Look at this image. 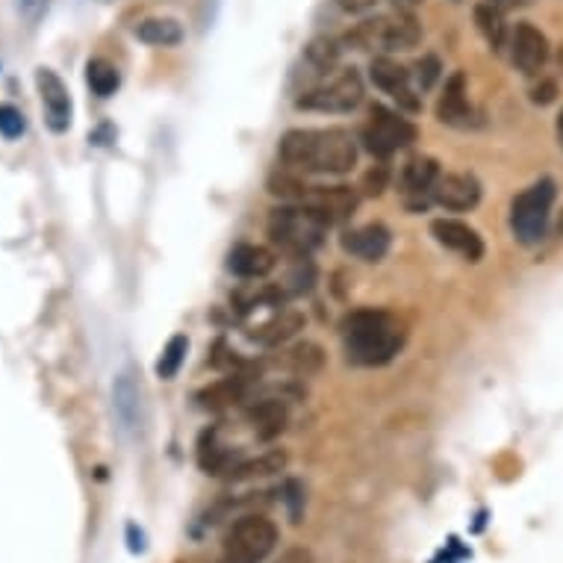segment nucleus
Returning a JSON list of instances; mask_svg holds the SVG:
<instances>
[{
    "label": "nucleus",
    "instance_id": "2",
    "mask_svg": "<svg viewBox=\"0 0 563 563\" xmlns=\"http://www.w3.org/2000/svg\"><path fill=\"white\" fill-rule=\"evenodd\" d=\"M342 340H345V351L354 363L384 366L401 349L405 331L384 310H354L342 322Z\"/></svg>",
    "mask_w": 563,
    "mask_h": 563
},
{
    "label": "nucleus",
    "instance_id": "7",
    "mask_svg": "<svg viewBox=\"0 0 563 563\" xmlns=\"http://www.w3.org/2000/svg\"><path fill=\"white\" fill-rule=\"evenodd\" d=\"M363 101V77L357 68H342L310 92L298 98L301 110L313 112H351Z\"/></svg>",
    "mask_w": 563,
    "mask_h": 563
},
{
    "label": "nucleus",
    "instance_id": "25",
    "mask_svg": "<svg viewBox=\"0 0 563 563\" xmlns=\"http://www.w3.org/2000/svg\"><path fill=\"white\" fill-rule=\"evenodd\" d=\"M86 80H89V89H92L98 98H110L115 95V89L121 86V75L119 68L107 59H92V63L86 65Z\"/></svg>",
    "mask_w": 563,
    "mask_h": 563
},
{
    "label": "nucleus",
    "instance_id": "9",
    "mask_svg": "<svg viewBox=\"0 0 563 563\" xmlns=\"http://www.w3.org/2000/svg\"><path fill=\"white\" fill-rule=\"evenodd\" d=\"M357 192L351 189V186H307L305 198L298 203H307V207H313L316 213L322 216L324 222H345L354 216L357 210Z\"/></svg>",
    "mask_w": 563,
    "mask_h": 563
},
{
    "label": "nucleus",
    "instance_id": "34",
    "mask_svg": "<svg viewBox=\"0 0 563 563\" xmlns=\"http://www.w3.org/2000/svg\"><path fill=\"white\" fill-rule=\"evenodd\" d=\"M375 3H378V0H336V7H340V10L354 12V15H357V12L372 10V7H375Z\"/></svg>",
    "mask_w": 563,
    "mask_h": 563
},
{
    "label": "nucleus",
    "instance_id": "6",
    "mask_svg": "<svg viewBox=\"0 0 563 563\" xmlns=\"http://www.w3.org/2000/svg\"><path fill=\"white\" fill-rule=\"evenodd\" d=\"M554 201V184L552 180H540L531 189L519 195L514 207H510V228L522 245H534L543 240L545 224H549V213H552Z\"/></svg>",
    "mask_w": 563,
    "mask_h": 563
},
{
    "label": "nucleus",
    "instance_id": "24",
    "mask_svg": "<svg viewBox=\"0 0 563 563\" xmlns=\"http://www.w3.org/2000/svg\"><path fill=\"white\" fill-rule=\"evenodd\" d=\"M198 463L210 475H228V470H231V454L219 445L216 431H203L201 443H198Z\"/></svg>",
    "mask_w": 563,
    "mask_h": 563
},
{
    "label": "nucleus",
    "instance_id": "30",
    "mask_svg": "<svg viewBox=\"0 0 563 563\" xmlns=\"http://www.w3.org/2000/svg\"><path fill=\"white\" fill-rule=\"evenodd\" d=\"M440 71H443V68H440V59H437V56H422V59L416 63V84H419V89L428 92V89L440 80Z\"/></svg>",
    "mask_w": 563,
    "mask_h": 563
},
{
    "label": "nucleus",
    "instance_id": "15",
    "mask_svg": "<svg viewBox=\"0 0 563 563\" xmlns=\"http://www.w3.org/2000/svg\"><path fill=\"white\" fill-rule=\"evenodd\" d=\"M342 249L366 263H378L387 257L389 251V231L384 224H366L361 231H351L342 236Z\"/></svg>",
    "mask_w": 563,
    "mask_h": 563
},
{
    "label": "nucleus",
    "instance_id": "32",
    "mask_svg": "<svg viewBox=\"0 0 563 563\" xmlns=\"http://www.w3.org/2000/svg\"><path fill=\"white\" fill-rule=\"evenodd\" d=\"M51 7V0H21V10L27 12L30 21H38Z\"/></svg>",
    "mask_w": 563,
    "mask_h": 563
},
{
    "label": "nucleus",
    "instance_id": "10",
    "mask_svg": "<svg viewBox=\"0 0 563 563\" xmlns=\"http://www.w3.org/2000/svg\"><path fill=\"white\" fill-rule=\"evenodd\" d=\"M36 89L42 95V107H45L47 124L54 133H63L71 124V98L65 89L63 77L51 71V68H38L36 71Z\"/></svg>",
    "mask_w": 563,
    "mask_h": 563
},
{
    "label": "nucleus",
    "instance_id": "14",
    "mask_svg": "<svg viewBox=\"0 0 563 563\" xmlns=\"http://www.w3.org/2000/svg\"><path fill=\"white\" fill-rule=\"evenodd\" d=\"M431 233H434L440 245H445L449 251H457L470 263H478L484 257V242H481V236L472 231L470 224L457 222V219H437L431 224Z\"/></svg>",
    "mask_w": 563,
    "mask_h": 563
},
{
    "label": "nucleus",
    "instance_id": "23",
    "mask_svg": "<svg viewBox=\"0 0 563 563\" xmlns=\"http://www.w3.org/2000/svg\"><path fill=\"white\" fill-rule=\"evenodd\" d=\"M301 328H305V316L296 313V310H287V313H280L277 319L263 324L257 333V340L263 342V345H280V342H287L289 336H296Z\"/></svg>",
    "mask_w": 563,
    "mask_h": 563
},
{
    "label": "nucleus",
    "instance_id": "8",
    "mask_svg": "<svg viewBox=\"0 0 563 563\" xmlns=\"http://www.w3.org/2000/svg\"><path fill=\"white\" fill-rule=\"evenodd\" d=\"M410 142H416L413 124L407 119H401L398 112L375 103L369 110V121H366V128H363V145H366L375 157H393L396 151L407 148Z\"/></svg>",
    "mask_w": 563,
    "mask_h": 563
},
{
    "label": "nucleus",
    "instance_id": "12",
    "mask_svg": "<svg viewBox=\"0 0 563 563\" xmlns=\"http://www.w3.org/2000/svg\"><path fill=\"white\" fill-rule=\"evenodd\" d=\"M369 77L380 92L393 95L401 107H407V110H419V98H416L413 89H410V71H407V68H401V65L387 59V56H378V59L372 63Z\"/></svg>",
    "mask_w": 563,
    "mask_h": 563
},
{
    "label": "nucleus",
    "instance_id": "29",
    "mask_svg": "<svg viewBox=\"0 0 563 563\" xmlns=\"http://www.w3.org/2000/svg\"><path fill=\"white\" fill-rule=\"evenodd\" d=\"M24 128H27V121H24L21 110H15L12 103H0V136L19 139Z\"/></svg>",
    "mask_w": 563,
    "mask_h": 563
},
{
    "label": "nucleus",
    "instance_id": "1",
    "mask_svg": "<svg viewBox=\"0 0 563 563\" xmlns=\"http://www.w3.org/2000/svg\"><path fill=\"white\" fill-rule=\"evenodd\" d=\"M280 159L310 175H345L357 163V142L349 130H289L280 139Z\"/></svg>",
    "mask_w": 563,
    "mask_h": 563
},
{
    "label": "nucleus",
    "instance_id": "28",
    "mask_svg": "<svg viewBox=\"0 0 563 563\" xmlns=\"http://www.w3.org/2000/svg\"><path fill=\"white\" fill-rule=\"evenodd\" d=\"M242 378H228L222 384H216V387L203 389L201 396V405L203 407H224V405H233V401H240L242 398Z\"/></svg>",
    "mask_w": 563,
    "mask_h": 563
},
{
    "label": "nucleus",
    "instance_id": "17",
    "mask_svg": "<svg viewBox=\"0 0 563 563\" xmlns=\"http://www.w3.org/2000/svg\"><path fill=\"white\" fill-rule=\"evenodd\" d=\"M228 268H231L233 275L257 280V277H266L275 268V254L263 249V245H236L228 254Z\"/></svg>",
    "mask_w": 563,
    "mask_h": 563
},
{
    "label": "nucleus",
    "instance_id": "3",
    "mask_svg": "<svg viewBox=\"0 0 563 563\" xmlns=\"http://www.w3.org/2000/svg\"><path fill=\"white\" fill-rule=\"evenodd\" d=\"M328 222L316 213L307 203H289V207H277L268 216V236L275 245H280L296 257H307L310 251L322 245Z\"/></svg>",
    "mask_w": 563,
    "mask_h": 563
},
{
    "label": "nucleus",
    "instance_id": "22",
    "mask_svg": "<svg viewBox=\"0 0 563 563\" xmlns=\"http://www.w3.org/2000/svg\"><path fill=\"white\" fill-rule=\"evenodd\" d=\"M475 24H478L481 36L487 38V45L493 47V51H501V47H505L508 24H505V15H501L499 7H493V3H478V7H475Z\"/></svg>",
    "mask_w": 563,
    "mask_h": 563
},
{
    "label": "nucleus",
    "instance_id": "33",
    "mask_svg": "<svg viewBox=\"0 0 563 563\" xmlns=\"http://www.w3.org/2000/svg\"><path fill=\"white\" fill-rule=\"evenodd\" d=\"M128 540H130V552L142 554L148 545H145V531L136 526H128Z\"/></svg>",
    "mask_w": 563,
    "mask_h": 563
},
{
    "label": "nucleus",
    "instance_id": "5",
    "mask_svg": "<svg viewBox=\"0 0 563 563\" xmlns=\"http://www.w3.org/2000/svg\"><path fill=\"white\" fill-rule=\"evenodd\" d=\"M277 528L272 519L240 517L224 537V563H263L275 552Z\"/></svg>",
    "mask_w": 563,
    "mask_h": 563
},
{
    "label": "nucleus",
    "instance_id": "37",
    "mask_svg": "<svg viewBox=\"0 0 563 563\" xmlns=\"http://www.w3.org/2000/svg\"><path fill=\"white\" fill-rule=\"evenodd\" d=\"M401 3H422V0H401Z\"/></svg>",
    "mask_w": 563,
    "mask_h": 563
},
{
    "label": "nucleus",
    "instance_id": "26",
    "mask_svg": "<svg viewBox=\"0 0 563 563\" xmlns=\"http://www.w3.org/2000/svg\"><path fill=\"white\" fill-rule=\"evenodd\" d=\"M186 351H189V340L186 336H175V340H168L166 351H163V357L157 363V375L163 380H172L180 372L186 361Z\"/></svg>",
    "mask_w": 563,
    "mask_h": 563
},
{
    "label": "nucleus",
    "instance_id": "11",
    "mask_svg": "<svg viewBox=\"0 0 563 563\" xmlns=\"http://www.w3.org/2000/svg\"><path fill=\"white\" fill-rule=\"evenodd\" d=\"M510 56L522 75H537L543 71L545 59H549V38L534 27V24H517L514 30V42H510Z\"/></svg>",
    "mask_w": 563,
    "mask_h": 563
},
{
    "label": "nucleus",
    "instance_id": "21",
    "mask_svg": "<svg viewBox=\"0 0 563 563\" xmlns=\"http://www.w3.org/2000/svg\"><path fill=\"white\" fill-rule=\"evenodd\" d=\"M287 466V452L280 449H272V452L260 454V457H251V461L233 463L228 470V478L233 481H249V478H263V475H275Z\"/></svg>",
    "mask_w": 563,
    "mask_h": 563
},
{
    "label": "nucleus",
    "instance_id": "18",
    "mask_svg": "<svg viewBox=\"0 0 563 563\" xmlns=\"http://www.w3.org/2000/svg\"><path fill=\"white\" fill-rule=\"evenodd\" d=\"M437 180H440V166L431 157H413L407 159L405 172H401V186L407 195H428L434 192Z\"/></svg>",
    "mask_w": 563,
    "mask_h": 563
},
{
    "label": "nucleus",
    "instance_id": "20",
    "mask_svg": "<svg viewBox=\"0 0 563 563\" xmlns=\"http://www.w3.org/2000/svg\"><path fill=\"white\" fill-rule=\"evenodd\" d=\"M136 38L154 47H172L184 42V27L175 19H145L136 24Z\"/></svg>",
    "mask_w": 563,
    "mask_h": 563
},
{
    "label": "nucleus",
    "instance_id": "36",
    "mask_svg": "<svg viewBox=\"0 0 563 563\" xmlns=\"http://www.w3.org/2000/svg\"><path fill=\"white\" fill-rule=\"evenodd\" d=\"M558 142H561V148H563V110L561 115H558Z\"/></svg>",
    "mask_w": 563,
    "mask_h": 563
},
{
    "label": "nucleus",
    "instance_id": "35",
    "mask_svg": "<svg viewBox=\"0 0 563 563\" xmlns=\"http://www.w3.org/2000/svg\"><path fill=\"white\" fill-rule=\"evenodd\" d=\"M493 7H499V10H517V7H526L528 0H487Z\"/></svg>",
    "mask_w": 563,
    "mask_h": 563
},
{
    "label": "nucleus",
    "instance_id": "27",
    "mask_svg": "<svg viewBox=\"0 0 563 563\" xmlns=\"http://www.w3.org/2000/svg\"><path fill=\"white\" fill-rule=\"evenodd\" d=\"M336 59H340V47L333 38H316L307 45V63L313 65L319 75H328Z\"/></svg>",
    "mask_w": 563,
    "mask_h": 563
},
{
    "label": "nucleus",
    "instance_id": "4",
    "mask_svg": "<svg viewBox=\"0 0 563 563\" xmlns=\"http://www.w3.org/2000/svg\"><path fill=\"white\" fill-rule=\"evenodd\" d=\"M422 38V27L416 24L413 15H380V19H369L357 24V30L351 33L349 42L361 47V51H410L419 45Z\"/></svg>",
    "mask_w": 563,
    "mask_h": 563
},
{
    "label": "nucleus",
    "instance_id": "13",
    "mask_svg": "<svg viewBox=\"0 0 563 563\" xmlns=\"http://www.w3.org/2000/svg\"><path fill=\"white\" fill-rule=\"evenodd\" d=\"M431 195L445 210L463 213V210H472L481 201V184L472 175H440Z\"/></svg>",
    "mask_w": 563,
    "mask_h": 563
},
{
    "label": "nucleus",
    "instance_id": "16",
    "mask_svg": "<svg viewBox=\"0 0 563 563\" xmlns=\"http://www.w3.org/2000/svg\"><path fill=\"white\" fill-rule=\"evenodd\" d=\"M437 119L443 124H466L470 119V98H466V75L457 71L445 80V89L437 101Z\"/></svg>",
    "mask_w": 563,
    "mask_h": 563
},
{
    "label": "nucleus",
    "instance_id": "19",
    "mask_svg": "<svg viewBox=\"0 0 563 563\" xmlns=\"http://www.w3.org/2000/svg\"><path fill=\"white\" fill-rule=\"evenodd\" d=\"M249 419L254 422V431H257L260 440H272L277 437L284 428H287V407L275 401V398H266V401H260L249 410Z\"/></svg>",
    "mask_w": 563,
    "mask_h": 563
},
{
    "label": "nucleus",
    "instance_id": "31",
    "mask_svg": "<svg viewBox=\"0 0 563 563\" xmlns=\"http://www.w3.org/2000/svg\"><path fill=\"white\" fill-rule=\"evenodd\" d=\"M387 177H389L387 166H375L369 172V175L363 177V192H366V195H380V192H384V189H387Z\"/></svg>",
    "mask_w": 563,
    "mask_h": 563
}]
</instances>
